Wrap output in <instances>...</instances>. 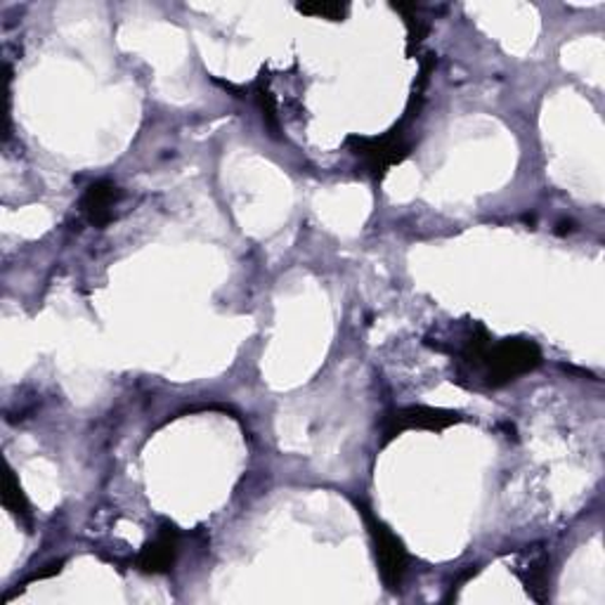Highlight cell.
<instances>
[{"label":"cell","mask_w":605,"mask_h":605,"mask_svg":"<svg viewBox=\"0 0 605 605\" xmlns=\"http://www.w3.org/2000/svg\"><path fill=\"white\" fill-rule=\"evenodd\" d=\"M253 92H255V102H259L261 112H263V121H265V126L273 130V136H277V133H279V114H277V102H275L273 90L265 86V76H261V78H259V84H255Z\"/></svg>","instance_id":"cell-9"},{"label":"cell","mask_w":605,"mask_h":605,"mask_svg":"<svg viewBox=\"0 0 605 605\" xmlns=\"http://www.w3.org/2000/svg\"><path fill=\"white\" fill-rule=\"evenodd\" d=\"M542 365V351L528 339H504L490 343L478 367H486V379L492 388L516 381L518 376L534 371Z\"/></svg>","instance_id":"cell-1"},{"label":"cell","mask_w":605,"mask_h":605,"mask_svg":"<svg viewBox=\"0 0 605 605\" xmlns=\"http://www.w3.org/2000/svg\"><path fill=\"white\" fill-rule=\"evenodd\" d=\"M121 192L110 180H98L88 187V192L80 199V211L92 227H106L114 220V209L118 204Z\"/></svg>","instance_id":"cell-7"},{"label":"cell","mask_w":605,"mask_h":605,"mask_svg":"<svg viewBox=\"0 0 605 605\" xmlns=\"http://www.w3.org/2000/svg\"><path fill=\"white\" fill-rule=\"evenodd\" d=\"M299 12L311 17H322L329 22H343L351 15V5L348 3H301Z\"/></svg>","instance_id":"cell-10"},{"label":"cell","mask_w":605,"mask_h":605,"mask_svg":"<svg viewBox=\"0 0 605 605\" xmlns=\"http://www.w3.org/2000/svg\"><path fill=\"white\" fill-rule=\"evenodd\" d=\"M464 416L456 412H448V409H433V407H405V409H395L388 414L386 426H383V436L386 442H391L393 438L402 436L405 430H414V428H424V430H445L454 424H462Z\"/></svg>","instance_id":"cell-4"},{"label":"cell","mask_w":605,"mask_h":605,"mask_svg":"<svg viewBox=\"0 0 605 605\" xmlns=\"http://www.w3.org/2000/svg\"><path fill=\"white\" fill-rule=\"evenodd\" d=\"M3 506L20 522H24L26 528H31V506H29V500H26V494H24V490L20 486L17 476L12 474V468H8L5 482H3Z\"/></svg>","instance_id":"cell-8"},{"label":"cell","mask_w":605,"mask_h":605,"mask_svg":"<svg viewBox=\"0 0 605 605\" xmlns=\"http://www.w3.org/2000/svg\"><path fill=\"white\" fill-rule=\"evenodd\" d=\"M549 568H551V558L544 549H528L522 551L518 556L514 572L520 577L522 587L528 589V594L537 601L544 603L546 601V591H549Z\"/></svg>","instance_id":"cell-6"},{"label":"cell","mask_w":605,"mask_h":605,"mask_svg":"<svg viewBox=\"0 0 605 605\" xmlns=\"http://www.w3.org/2000/svg\"><path fill=\"white\" fill-rule=\"evenodd\" d=\"M178 540L180 532L173 522L164 520L152 542H147L136 558V568L147 575H166L176 566L178 558Z\"/></svg>","instance_id":"cell-5"},{"label":"cell","mask_w":605,"mask_h":605,"mask_svg":"<svg viewBox=\"0 0 605 605\" xmlns=\"http://www.w3.org/2000/svg\"><path fill=\"white\" fill-rule=\"evenodd\" d=\"M360 508H362V516H365V522H367L369 534L374 540L376 563H379L381 580L388 589L398 591L402 584V577H405V572H407V551L393 534V530L388 528L383 520H379L371 514V508H367V506H360Z\"/></svg>","instance_id":"cell-2"},{"label":"cell","mask_w":605,"mask_h":605,"mask_svg":"<svg viewBox=\"0 0 605 605\" xmlns=\"http://www.w3.org/2000/svg\"><path fill=\"white\" fill-rule=\"evenodd\" d=\"M348 147H351L355 156L365 161V166L369 168V173L376 180L383 178L388 168L398 166L400 161H405L409 154V144L405 142V138H402L400 128H393L381 138L351 136L348 138Z\"/></svg>","instance_id":"cell-3"}]
</instances>
